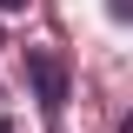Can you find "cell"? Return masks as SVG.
Here are the masks:
<instances>
[{"label": "cell", "instance_id": "7a4b0ae2", "mask_svg": "<svg viewBox=\"0 0 133 133\" xmlns=\"http://www.w3.org/2000/svg\"><path fill=\"white\" fill-rule=\"evenodd\" d=\"M0 7H27V0H0Z\"/></svg>", "mask_w": 133, "mask_h": 133}, {"label": "cell", "instance_id": "6da1fadb", "mask_svg": "<svg viewBox=\"0 0 133 133\" xmlns=\"http://www.w3.org/2000/svg\"><path fill=\"white\" fill-rule=\"evenodd\" d=\"M40 93H47V107H60V66L40 60Z\"/></svg>", "mask_w": 133, "mask_h": 133}, {"label": "cell", "instance_id": "3957f363", "mask_svg": "<svg viewBox=\"0 0 133 133\" xmlns=\"http://www.w3.org/2000/svg\"><path fill=\"white\" fill-rule=\"evenodd\" d=\"M0 133H14V127H7V120H0Z\"/></svg>", "mask_w": 133, "mask_h": 133}]
</instances>
